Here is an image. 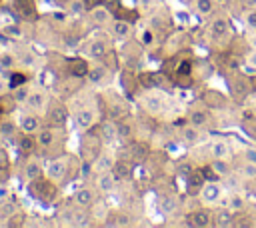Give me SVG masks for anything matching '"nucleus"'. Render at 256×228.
Wrapping results in <instances>:
<instances>
[{
    "instance_id": "nucleus-18",
    "label": "nucleus",
    "mask_w": 256,
    "mask_h": 228,
    "mask_svg": "<svg viewBox=\"0 0 256 228\" xmlns=\"http://www.w3.org/2000/svg\"><path fill=\"white\" fill-rule=\"evenodd\" d=\"M90 10H92V20H94V22H98V24H104V22H108V20L112 18V14H110V8H108L106 4H100V6H92Z\"/></svg>"
},
{
    "instance_id": "nucleus-37",
    "label": "nucleus",
    "mask_w": 256,
    "mask_h": 228,
    "mask_svg": "<svg viewBox=\"0 0 256 228\" xmlns=\"http://www.w3.org/2000/svg\"><path fill=\"white\" fill-rule=\"evenodd\" d=\"M212 10H214L212 0H196V12L198 14H210Z\"/></svg>"
},
{
    "instance_id": "nucleus-45",
    "label": "nucleus",
    "mask_w": 256,
    "mask_h": 228,
    "mask_svg": "<svg viewBox=\"0 0 256 228\" xmlns=\"http://www.w3.org/2000/svg\"><path fill=\"white\" fill-rule=\"evenodd\" d=\"M202 174H204V178L210 180V182H216V178H218V174L214 172L212 166H204V168H202Z\"/></svg>"
},
{
    "instance_id": "nucleus-20",
    "label": "nucleus",
    "mask_w": 256,
    "mask_h": 228,
    "mask_svg": "<svg viewBox=\"0 0 256 228\" xmlns=\"http://www.w3.org/2000/svg\"><path fill=\"white\" fill-rule=\"evenodd\" d=\"M106 52H108L106 40H94V42L90 44V48H88V54H90L92 58H102Z\"/></svg>"
},
{
    "instance_id": "nucleus-12",
    "label": "nucleus",
    "mask_w": 256,
    "mask_h": 228,
    "mask_svg": "<svg viewBox=\"0 0 256 228\" xmlns=\"http://www.w3.org/2000/svg\"><path fill=\"white\" fill-rule=\"evenodd\" d=\"M214 224L220 226V228H230V226H234V214H232V210H226V208L216 210V214H214Z\"/></svg>"
},
{
    "instance_id": "nucleus-35",
    "label": "nucleus",
    "mask_w": 256,
    "mask_h": 228,
    "mask_svg": "<svg viewBox=\"0 0 256 228\" xmlns=\"http://www.w3.org/2000/svg\"><path fill=\"white\" fill-rule=\"evenodd\" d=\"M114 34L118 36V38H126L128 34H130V24L128 22H124V20H120V22H116L114 24Z\"/></svg>"
},
{
    "instance_id": "nucleus-48",
    "label": "nucleus",
    "mask_w": 256,
    "mask_h": 228,
    "mask_svg": "<svg viewBox=\"0 0 256 228\" xmlns=\"http://www.w3.org/2000/svg\"><path fill=\"white\" fill-rule=\"evenodd\" d=\"M244 22H246V26L256 28V10H250V12L244 16Z\"/></svg>"
},
{
    "instance_id": "nucleus-13",
    "label": "nucleus",
    "mask_w": 256,
    "mask_h": 228,
    "mask_svg": "<svg viewBox=\"0 0 256 228\" xmlns=\"http://www.w3.org/2000/svg\"><path fill=\"white\" fill-rule=\"evenodd\" d=\"M54 140H56V130H54V126H50V128H42V130L38 132V136H36V142H38L40 148H48V146H52Z\"/></svg>"
},
{
    "instance_id": "nucleus-30",
    "label": "nucleus",
    "mask_w": 256,
    "mask_h": 228,
    "mask_svg": "<svg viewBox=\"0 0 256 228\" xmlns=\"http://www.w3.org/2000/svg\"><path fill=\"white\" fill-rule=\"evenodd\" d=\"M208 120H210V118H208V114H206L204 110H194V112H190V116H188V122L194 124V126H204Z\"/></svg>"
},
{
    "instance_id": "nucleus-15",
    "label": "nucleus",
    "mask_w": 256,
    "mask_h": 228,
    "mask_svg": "<svg viewBox=\"0 0 256 228\" xmlns=\"http://www.w3.org/2000/svg\"><path fill=\"white\" fill-rule=\"evenodd\" d=\"M94 192L90 190V188H80L78 192H76V196H74V202L80 206V208H88V206H92L94 204Z\"/></svg>"
},
{
    "instance_id": "nucleus-41",
    "label": "nucleus",
    "mask_w": 256,
    "mask_h": 228,
    "mask_svg": "<svg viewBox=\"0 0 256 228\" xmlns=\"http://www.w3.org/2000/svg\"><path fill=\"white\" fill-rule=\"evenodd\" d=\"M26 82V74H20V72H14L12 78H10V88H16V86H22Z\"/></svg>"
},
{
    "instance_id": "nucleus-5",
    "label": "nucleus",
    "mask_w": 256,
    "mask_h": 228,
    "mask_svg": "<svg viewBox=\"0 0 256 228\" xmlns=\"http://www.w3.org/2000/svg\"><path fill=\"white\" fill-rule=\"evenodd\" d=\"M202 102H204L208 108H224V106H226V96H224L220 90L208 88V90H204V94H202Z\"/></svg>"
},
{
    "instance_id": "nucleus-51",
    "label": "nucleus",
    "mask_w": 256,
    "mask_h": 228,
    "mask_svg": "<svg viewBox=\"0 0 256 228\" xmlns=\"http://www.w3.org/2000/svg\"><path fill=\"white\" fill-rule=\"evenodd\" d=\"M244 158H246V162H254L256 164V148H248L244 152Z\"/></svg>"
},
{
    "instance_id": "nucleus-4",
    "label": "nucleus",
    "mask_w": 256,
    "mask_h": 228,
    "mask_svg": "<svg viewBox=\"0 0 256 228\" xmlns=\"http://www.w3.org/2000/svg\"><path fill=\"white\" fill-rule=\"evenodd\" d=\"M66 120H68V112H66L64 104L54 102L50 106V110H48V122H50V126H58L60 128V126L66 124Z\"/></svg>"
},
{
    "instance_id": "nucleus-40",
    "label": "nucleus",
    "mask_w": 256,
    "mask_h": 228,
    "mask_svg": "<svg viewBox=\"0 0 256 228\" xmlns=\"http://www.w3.org/2000/svg\"><path fill=\"white\" fill-rule=\"evenodd\" d=\"M144 104H146V108H148L150 112H158L160 106H162V102H160L158 98H154V96H148V98L144 100Z\"/></svg>"
},
{
    "instance_id": "nucleus-10",
    "label": "nucleus",
    "mask_w": 256,
    "mask_h": 228,
    "mask_svg": "<svg viewBox=\"0 0 256 228\" xmlns=\"http://www.w3.org/2000/svg\"><path fill=\"white\" fill-rule=\"evenodd\" d=\"M88 62L84 60V58H72L70 62H68V72H70V76H74V78H82V76H86L88 74Z\"/></svg>"
},
{
    "instance_id": "nucleus-19",
    "label": "nucleus",
    "mask_w": 256,
    "mask_h": 228,
    "mask_svg": "<svg viewBox=\"0 0 256 228\" xmlns=\"http://www.w3.org/2000/svg\"><path fill=\"white\" fill-rule=\"evenodd\" d=\"M36 146H38L36 136H32L30 132H22V136L18 138V148H20L22 152H32Z\"/></svg>"
},
{
    "instance_id": "nucleus-6",
    "label": "nucleus",
    "mask_w": 256,
    "mask_h": 228,
    "mask_svg": "<svg viewBox=\"0 0 256 228\" xmlns=\"http://www.w3.org/2000/svg\"><path fill=\"white\" fill-rule=\"evenodd\" d=\"M46 172H48V178H50V180H54L56 184H60V182L66 178V174H68V166H66L64 160H52V162L48 164Z\"/></svg>"
},
{
    "instance_id": "nucleus-56",
    "label": "nucleus",
    "mask_w": 256,
    "mask_h": 228,
    "mask_svg": "<svg viewBox=\"0 0 256 228\" xmlns=\"http://www.w3.org/2000/svg\"><path fill=\"white\" fill-rule=\"evenodd\" d=\"M102 2H104V4L108 6V8H110V6H116V4H118V0H102Z\"/></svg>"
},
{
    "instance_id": "nucleus-1",
    "label": "nucleus",
    "mask_w": 256,
    "mask_h": 228,
    "mask_svg": "<svg viewBox=\"0 0 256 228\" xmlns=\"http://www.w3.org/2000/svg\"><path fill=\"white\" fill-rule=\"evenodd\" d=\"M28 190H30V194H32L36 200H40V202H52L54 196L58 194L56 182L50 180V178H42V176L36 178V180H32L30 186H28Z\"/></svg>"
},
{
    "instance_id": "nucleus-25",
    "label": "nucleus",
    "mask_w": 256,
    "mask_h": 228,
    "mask_svg": "<svg viewBox=\"0 0 256 228\" xmlns=\"http://www.w3.org/2000/svg\"><path fill=\"white\" fill-rule=\"evenodd\" d=\"M106 74H108V70H106V66H94V68H90L88 70V80L92 82V84H98V82H102L104 78H106Z\"/></svg>"
},
{
    "instance_id": "nucleus-28",
    "label": "nucleus",
    "mask_w": 256,
    "mask_h": 228,
    "mask_svg": "<svg viewBox=\"0 0 256 228\" xmlns=\"http://www.w3.org/2000/svg\"><path fill=\"white\" fill-rule=\"evenodd\" d=\"M228 32V20L226 18H216L214 22H212V34L216 36V38H220V36H224Z\"/></svg>"
},
{
    "instance_id": "nucleus-17",
    "label": "nucleus",
    "mask_w": 256,
    "mask_h": 228,
    "mask_svg": "<svg viewBox=\"0 0 256 228\" xmlns=\"http://www.w3.org/2000/svg\"><path fill=\"white\" fill-rule=\"evenodd\" d=\"M112 174L116 176V180H126V178H130V174H132L130 162H124V160L114 162V164H112Z\"/></svg>"
},
{
    "instance_id": "nucleus-43",
    "label": "nucleus",
    "mask_w": 256,
    "mask_h": 228,
    "mask_svg": "<svg viewBox=\"0 0 256 228\" xmlns=\"http://www.w3.org/2000/svg\"><path fill=\"white\" fill-rule=\"evenodd\" d=\"M244 130H246L252 138H256V118H248V120H244Z\"/></svg>"
},
{
    "instance_id": "nucleus-21",
    "label": "nucleus",
    "mask_w": 256,
    "mask_h": 228,
    "mask_svg": "<svg viewBox=\"0 0 256 228\" xmlns=\"http://www.w3.org/2000/svg\"><path fill=\"white\" fill-rule=\"evenodd\" d=\"M76 122H78V126H82V128H92V124H94V114H92V110L82 108V110L76 114Z\"/></svg>"
},
{
    "instance_id": "nucleus-59",
    "label": "nucleus",
    "mask_w": 256,
    "mask_h": 228,
    "mask_svg": "<svg viewBox=\"0 0 256 228\" xmlns=\"http://www.w3.org/2000/svg\"><path fill=\"white\" fill-rule=\"evenodd\" d=\"M142 2H144V4H150V0H142Z\"/></svg>"
},
{
    "instance_id": "nucleus-34",
    "label": "nucleus",
    "mask_w": 256,
    "mask_h": 228,
    "mask_svg": "<svg viewBox=\"0 0 256 228\" xmlns=\"http://www.w3.org/2000/svg\"><path fill=\"white\" fill-rule=\"evenodd\" d=\"M130 220L126 214H110V218L106 220V226H126Z\"/></svg>"
},
{
    "instance_id": "nucleus-46",
    "label": "nucleus",
    "mask_w": 256,
    "mask_h": 228,
    "mask_svg": "<svg viewBox=\"0 0 256 228\" xmlns=\"http://www.w3.org/2000/svg\"><path fill=\"white\" fill-rule=\"evenodd\" d=\"M192 72V66H190V62H182L180 66H178V70H176V76H188Z\"/></svg>"
},
{
    "instance_id": "nucleus-3",
    "label": "nucleus",
    "mask_w": 256,
    "mask_h": 228,
    "mask_svg": "<svg viewBox=\"0 0 256 228\" xmlns=\"http://www.w3.org/2000/svg\"><path fill=\"white\" fill-rule=\"evenodd\" d=\"M230 88H232V92H234L236 98H244V96L252 90V84H250V80H248L244 74L234 72V74L230 76Z\"/></svg>"
},
{
    "instance_id": "nucleus-52",
    "label": "nucleus",
    "mask_w": 256,
    "mask_h": 228,
    "mask_svg": "<svg viewBox=\"0 0 256 228\" xmlns=\"http://www.w3.org/2000/svg\"><path fill=\"white\" fill-rule=\"evenodd\" d=\"M178 84H180V86H190V84H192L190 74H188V76H178Z\"/></svg>"
},
{
    "instance_id": "nucleus-9",
    "label": "nucleus",
    "mask_w": 256,
    "mask_h": 228,
    "mask_svg": "<svg viewBox=\"0 0 256 228\" xmlns=\"http://www.w3.org/2000/svg\"><path fill=\"white\" fill-rule=\"evenodd\" d=\"M138 82L144 86V88H158V86H164V78L160 72H142L138 74Z\"/></svg>"
},
{
    "instance_id": "nucleus-29",
    "label": "nucleus",
    "mask_w": 256,
    "mask_h": 228,
    "mask_svg": "<svg viewBox=\"0 0 256 228\" xmlns=\"http://www.w3.org/2000/svg\"><path fill=\"white\" fill-rule=\"evenodd\" d=\"M26 102H28V106H30V108L38 110V108H42V106H44L46 96H44V92H40V90H38V92H32V94L28 96V100H26Z\"/></svg>"
},
{
    "instance_id": "nucleus-42",
    "label": "nucleus",
    "mask_w": 256,
    "mask_h": 228,
    "mask_svg": "<svg viewBox=\"0 0 256 228\" xmlns=\"http://www.w3.org/2000/svg\"><path fill=\"white\" fill-rule=\"evenodd\" d=\"M176 206H178V202H176L174 198H164V200H162V204H160V208H162L164 212H174V210H176Z\"/></svg>"
},
{
    "instance_id": "nucleus-53",
    "label": "nucleus",
    "mask_w": 256,
    "mask_h": 228,
    "mask_svg": "<svg viewBox=\"0 0 256 228\" xmlns=\"http://www.w3.org/2000/svg\"><path fill=\"white\" fill-rule=\"evenodd\" d=\"M0 64H2V66H12V64H14V58H12V56H2Z\"/></svg>"
},
{
    "instance_id": "nucleus-7",
    "label": "nucleus",
    "mask_w": 256,
    "mask_h": 228,
    "mask_svg": "<svg viewBox=\"0 0 256 228\" xmlns=\"http://www.w3.org/2000/svg\"><path fill=\"white\" fill-rule=\"evenodd\" d=\"M150 154H152V152H150V146H148L146 142H134V144L130 146V160H132L134 164H144Z\"/></svg>"
},
{
    "instance_id": "nucleus-23",
    "label": "nucleus",
    "mask_w": 256,
    "mask_h": 228,
    "mask_svg": "<svg viewBox=\"0 0 256 228\" xmlns=\"http://www.w3.org/2000/svg\"><path fill=\"white\" fill-rule=\"evenodd\" d=\"M182 140H184L186 144H194V142H198V140H200L198 126H194V124L184 126V128H182Z\"/></svg>"
},
{
    "instance_id": "nucleus-39",
    "label": "nucleus",
    "mask_w": 256,
    "mask_h": 228,
    "mask_svg": "<svg viewBox=\"0 0 256 228\" xmlns=\"http://www.w3.org/2000/svg\"><path fill=\"white\" fill-rule=\"evenodd\" d=\"M28 96H30V92L24 88V84L14 88V98H16V102H24V100H28Z\"/></svg>"
},
{
    "instance_id": "nucleus-50",
    "label": "nucleus",
    "mask_w": 256,
    "mask_h": 228,
    "mask_svg": "<svg viewBox=\"0 0 256 228\" xmlns=\"http://www.w3.org/2000/svg\"><path fill=\"white\" fill-rule=\"evenodd\" d=\"M120 78H122V84H124V88H126V92H132V88H130V72H122L120 74Z\"/></svg>"
},
{
    "instance_id": "nucleus-33",
    "label": "nucleus",
    "mask_w": 256,
    "mask_h": 228,
    "mask_svg": "<svg viewBox=\"0 0 256 228\" xmlns=\"http://www.w3.org/2000/svg\"><path fill=\"white\" fill-rule=\"evenodd\" d=\"M16 106V98L14 96H0V114L12 112Z\"/></svg>"
},
{
    "instance_id": "nucleus-36",
    "label": "nucleus",
    "mask_w": 256,
    "mask_h": 228,
    "mask_svg": "<svg viewBox=\"0 0 256 228\" xmlns=\"http://www.w3.org/2000/svg\"><path fill=\"white\" fill-rule=\"evenodd\" d=\"M68 10L72 14H84L86 12V0H70L68 2Z\"/></svg>"
},
{
    "instance_id": "nucleus-27",
    "label": "nucleus",
    "mask_w": 256,
    "mask_h": 228,
    "mask_svg": "<svg viewBox=\"0 0 256 228\" xmlns=\"http://www.w3.org/2000/svg\"><path fill=\"white\" fill-rule=\"evenodd\" d=\"M228 154H230V146L224 140H216L212 144V156L214 158H226Z\"/></svg>"
},
{
    "instance_id": "nucleus-55",
    "label": "nucleus",
    "mask_w": 256,
    "mask_h": 228,
    "mask_svg": "<svg viewBox=\"0 0 256 228\" xmlns=\"http://www.w3.org/2000/svg\"><path fill=\"white\" fill-rule=\"evenodd\" d=\"M248 62H250V64H252V66L256 68V50H254V52H252V54L248 56Z\"/></svg>"
},
{
    "instance_id": "nucleus-14",
    "label": "nucleus",
    "mask_w": 256,
    "mask_h": 228,
    "mask_svg": "<svg viewBox=\"0 0 256 228\" xmlns=\"http://www.w3.org/2000/svg\"><path fill=\"white\" fill-rule=\"evenodd\" d=\"M22 176H24L28 182H32V180L40 178V176H42V164H40L38 160H30V162L24 166V170H22Z\"/></svg>"
},
{
    "instance_id": "nucleus-31",
    "label": "nucleus",
    "mask_w": 256,
    "mask_h": 228,
    "mask_svg": "<svg viewBox=\"0 0 256 228\" xmlns=\"http://www.w3.org/2000/svg\"><path fill=\"white\" fill-rule=\"evenodd\" d=\"M116 132H118V138H132V124L128 120H118L116 122Z\"/></svg>"
},
{
    "instance_id": "nucleus-11",
    "label": "nucleus",
    "mask_w": 256,
    "mask_h": 228,
    "mask_svg": "<svg viewBox=\"0 0 256 228\" xmlns=\"http://www.w3.org/2000/svg\"><path fill=\"white\" fill-rule=\"evenodd\" d=\"M204 184H206V178H204L202 170L188 174V194H198L204 188Z\"/></svg>"
},
{
    "instance_id": "nucleus-49",
    "label": "nucleus",
    "mask_w": 256,
    "mask_h": 228,
    "mask_svg": "<svg viewBox=\"0 0 256 228\" xmlns=\"http://www.w3.org/2000/svg\"><path fill=\"white\" fill-rule=\"evenodd\" d=\"M244 174H246L248 178H254V176H256V164H254V162H248V164L244 166Z\"/></svg>"
},
{
    "instance_id": "nucleus-22",
    "label": "nucleus",
    "mask_w": 256,
    "mask_h": 228,
    "mask_svg": "<svg viewBox=\"0 0 256 228\" xmlns=\"http://www.w3.org/2000/svg\"><path fill=\"white\" fill-rule=\"evenodd\" d=\"M20 128H22V132H36V130L40 128V120H38L36 116H32V114L22 116V120H20Z\"/></svg>"
},
{
    "instance_id": "nucleus-47",
    "label": "nucleus",
    "mask_w": 256,
    "mask_h": 228,
    "mask_svg": "<svg viewBox=\"0 0 256 228\" xmlns=\"http://www.w3.org/2000/svg\"><path fill=\"white\" fill-rule=\"evenodd\" d=\"M244 208V200L240 196H232L230 198V210H242Z\"/></svg>"
},
{
    "instance_id": "nucleus-58",
    "label": "nucleus",
    "mask_w": 256,
    "mask_h": 228,
    "mask_svg": "<svg viewBox=\"0 0 256 228\" xmlns=\"http://www.w3.org/2000/svg\"><path fill=\"white\" fill-rule=\"evenodd\" d=\"M2 130H4V132H12V124H4Z\"/></svg>"
},
{
    "instance_id": "nucleus-38",
    "label": "nucleus",
    "mask_w": 256,
    "mask_h": 228,
    "mask_svg": "<svg viewBox=\"0 0 256 228\" xmlns=\"http://www.w3.org/2000/svg\"><path fill=\"white\" fill-rule=\"evenodd\" d=\"M202 196L206 198V200H216L218 198V186L216 184H206L204 188H202Z\"/></svg>"
},
{
    "instance_id": "nucleus-32",
    "label": "nucleus",
    "mask_w": 256,
    "mask_h": 228,
    "mask_svg": "<svg viewBox=\"0 0 256 228\" xmlns=\"http://www.w3.org/2000/svg\"><path fill=\"white\" fill-rule=\"evenodd\" d=\"M210 166L214 168V172H216L218 176H226V174L230 172V166H228V162H226L224 158H214V162H212Z\"/></svg>"
},
{
    "instance_id": "nucleus-16",
    "label": "nucleus",
    "mask_w": 256,
    "mask_h": 228,
    "mask_svg": "<svg viewBox=\"0 0 256 228\" xmlns=\"http://www.w3.org/2000/svg\"><path fill=\"white\" fill-rule=\"evenodd\" d=\"M14 8L24 18H34L36 16V4H34V0H14Z\"/></svg>"
},
{
    "instance_id": "nucleus-8",
    "label": "nucleus",
    "mask_w": 256,
    "mask_h": 228,
    "mask_svg": "<svg viewBox=\"0 0 256 228\" xmlns=\"http://www.w3.org/2000/svg\"><path fill=\"white\" fill-rule=\"evenodd\" d=\"M210 222H212V218H210V212H206V210H194L186 216V224L194 226V228H206V226H210Z\"/></svg>"
},
{
    "instance_id": "nucleus-60",
    "label": "nucleus",
    "mask_w": 256,
    "mask_h": 228,
    "mask_svg": "<svg viewBox=\"0 0 256 228\" xmlns=\"http://www.w3.org/2000/svg\"><path fill=\"white\" fill-rule=\"evenodd\" d=\"M254 84H256V80H254Z\"/></svg>"
},
{
    "instance_id": "nucleus-54",
    "label": "nucleus",
    "mask_w": 256,
    "mask_h": 228,
    "mask_svg": "<svg viewBox=\"0 0 256 228\" xmlns=\"http://www.w3.org/2000/svg\"><path fill=\"white\" fill-rule=\"evenodd\" d=\"M142 40H144V44H148V42L152 40V32H150V30H146V32H144V36H142Z\"/></svg>"
},
{
    "instance_id": "nucleus-24",
    "label": "nucleus",
    "mask_w": 256,
    "mask_h": 228,
    "mask_svg": "<svg viewBox=\"0 0 256 228\" xmlns=\"http://www.w3.org/2000/svg\"><path fill=\"white\" fill-rule=\"evenodd\" d=\"M114 184H116V176L112 174V170L98 174V188H100V190H112Z\"/></svg>"
},
{
    "instance_id": "nucleus-44",
    "label": "nucleus",
    "mask_w": 256,
    "mask_h": 228,
    "mask_svg": "<svg viewBox=\"0 0 256 228\" xmlns=\"http://www.w3.org/2000/svg\"><path fill=\"white\" fill-rule=\"evenodd\" d=\"M24 218H26L24 214H12L6 224H8V226H24Z\"/></svg>"
},
{
    "instance_id": "nucleus-26",
    "label": "nucleus",
    "mask_w": 256,
    "mask_h": 228,
    "mask_svg": "<svg viewBox=\"0 0 256 228\" xmlns=\"http://www.w3.org/2000/svg\"><path fill=\"white\" fill-rule=\"evenodd\" d=\"M100 132H102V140H106V142L118 138L116 124H112V122H102V124H100Z\"/></svg>"
},
{
    "instance_id": "nucleus-57",
    "label": "nucleus",
    "mask_w": 256,
    "mask_h": 228,
    "mask_svg": "<svg viewBox=\"0 0 256 228\" xmlns=\"http://www.w3.org/2000/svg\"><path fill=\"white\" fill-rule=\"evenodd\" d=\"M6 32H10V34H20V30H18V28H14V26L6 28Z\"/></svg>"
},
{
    "instance_id": "nucleus-2",
    "label": "nucleus",
    "mask_w": 256,
    "mask_h": 228,
    "mask_svg": "<svg viewBox=\"0 0 256 228\" xmlns=\"http://www.w3.org/2000/svg\"><path fill=\"white\" fill-rule=\"evenodd\" d=\"M100 150H102V136L86 134L82 138V142H80V154H82V158H84L86 164H92L94 160H98Z\"/></svg>"
}]
</instances>
